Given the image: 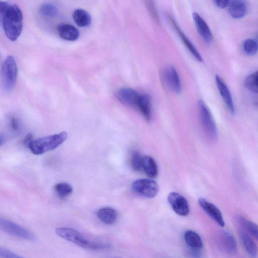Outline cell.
<instances>
[{"mask_svg":"<svg viewBox=\"0 0 258 258\" xmlns=\"http://www.w3.org/2000/svg\"><path fill=\"white\" fill-rule=\"evenodd\" d=\"M1 23L7 38L16 40L23 29V16L20 7L16 4L0 1Z\"/></svg>","mask_w":258,"mask_h":258,"instance_id":"cell-1","label":"cell"},{"mask_svg":"<svg viewBox=\"0 0 258 258\" xmlns=\"http://www.w3.org/2000/svg\"><path fill=\"white\" fill-rule=\"evenodd\" d=\"M55 232L64 240L86 249L103 250L109 249L111 247L108 243L88 240L79 231L73 228L58 227L56 229Z\"/></svg>","mask_w":258,"mask_h":258,"instance_id":"cell-2","label":"cell"},{"mask_svg":"<svg viewBox=\"0 0 258 258\" xmlns=\"http://www.w3.org/2000/svg\"><path fill=\"white\" fill-rule=\"evenodd\" d=\"M67 138L66 132L33 140L28 145L31 152L35 155H41L53 150L61 145Z\"/></svg>","mask_w":258,"mask_h":258,"instance_id":"cell-3","label":"cell"},{"mask_svg":"<svg viewBox=\"0 0 258 258\" xmlns=\"http://www.w3.org/2000/svg\"><path fill=\"white\" fill-rule=\"evenodd\" d=\"M2 80L4 89L11 91L15 87L17 75L18 68L13 56H8L2 66Z\"/></svg>","mask_w":258,"mask_h":258,"instance_id":"cell-4","label":"cell"},{"mask_svg":"<svg viewBox=\"0 0 258 258\" xmlns=\"http://www.w3.org/2000/svg\"><path fill=\"white\" fill-rule=\"evenodd\" d=\"M0 229L11 236L29 241H34L35 236L22 226L5 218H0Z\"/></svg>","mask_w":258,"mask_h":258,"instance_id":"cell-5","label":"cell"},{"mask_svg":"<svg viewBox=\"0 0 258 258\" xmlns=\"http://www.w3.org/2000/svg\"><path fill=\"white\" fill-rule=\"evenodd\" d=\"M198 107L202 125L210 138L213 140L217 138V130L212 114L202 100L198 102Z\"/></svg>","mask_w":258,"mask_h":258,"instance_id":"cell-6","label":"cell"},{"mask_svg":"<svg viewBox=\"0 0 258 258\" xmlns=\"http://www.w3.org/2000/svg\"><path fill=\"white\" fill-rule=\"evenodd\" d=\"M132 188L135 192L147 198H153L158 192L159 186L152 179H141L132 184Z\"/></svg>","mask_w":258,"mask_h":258,"instance_id":"cell-7","label":"cell"},{"mask_svg":"<svg viewBox=\"0 0 258 258\" xmlns=\"http://www.w3.org/2000/svg\"><path fill=\"white\" fill-rule=\"evenodd\" d=\"M162 81L167 87L173 92L179 93L181 91V84L178 74L172 66L165 67L161 72Z\"/></svg>","mask_w":258,"mask_h":258,"instance_id":"cell-8","label":"cell"},{"mask_svg":"<svg viewBox=\"0 0 258 258\" xmlns=\"http://www.w3.org/2000/svg\"><path fill=\"white\" fill-rule=\"evenodd\" d=\"M168 201L177 214L185 216L189 214L190 210L188 202L182 195L176 192H171L168 196Z\"/></svg>","mask_w":258,"mask_h":258,"instance_id":"cell-9","label":"cell"},{"mask_svg":"<svg viewBox=\"0 0 258 258\" xmlns=\"http://www.w3.org/2000/svg\"><path fill=\"white\" fill-rule=\"evenodd\" d=\"M217 242L220 249L225 253L233 255L237 252V243L233 236L230 233L220 231L217 236Z\"/></svg>","mask_w":258,"mask_h":258,"instance_id":"cell-10","label":"cell"},{"mask_svg":"<svg viewBox=\"0 0 258 258\" xmlns=\"http://www.w3.org/2000/svg\"><path fill=\"white\" fill-rule=\"evenodd\" d=\"M198 203L202 209L220 226L223 227L225 225L222 214L220 210L213 203L206 199L201 198Z\"/></svg>","mask_w":258,"mask_h":258,"instance_id":"cell-11","label":"cell"},{"mask_svg":"<svg viewBox=\"0 0 258 258\" xmlns=\"http://www.w3.org/2000/svg\"><path fill=\"white\" fill-rule=\"evenodd\" d=\"M215 82L219 93L231 114L235 113V108L230 91L222 78L216 75Z\"/></svg>","mask_w":258,"mask_h":258,"instance_id":"cell-12","label":"cell"},{"mask_svg":"<svg viewBox=\"0 0 258 258\" xmlns=\"http://www.w3.org/2000/svg\"><path fill=\"white\" fill-rule=\"evenodd\" d=\"M140 94L135 90L130 88H122L119 89L116 93L118 100L122 104L136 107Z\"/></svg>","mask_w":258,"mask_h":258,"instance_id":"cell-13","label":"cell"},{"mask_svg":"<svg viewBox=\"0 0 258 258\" xmlns=\"http://www.w3.org/2000/svg\"><path fill=\"white\" fill-rule=\"evenodd\" d=\"M166 17L167 18H168V21H169L170 23L172 26V27L174 28V29L176 31V33L180 38L181 41L184 44V45L188 49L189 52L192 54L193 56L198 61H202V58L201 54L199 53V51L195 47L192 43L186 36V35L183 32V31L179 27L175 20L170 15H167Z\"/></svg>","mask_w":258,"mask_h":258,"instance_id":"cell-14","label":"cell"},{"mask_svg":"<svg viewBox=\"0 0 258 258\" xmlns=\"http://www.w3.org/2000/svg\"><path fill=\"white\" fill-rule=\"evenodd\" d=\"M194 21L197 30L207 44H210L213 39V36L210 28L204 20L197 13L193 14Z\"/></svg>","mask_w":258,"mask_h":258,"instance_id":"cell-15","label":"cell"},{"mask_svg":"<svg viewBox=\"0 0 258 258\" xmlns=\"http://www.w3.org/2000/svg\"><path fill=\"white\" fill-rule=\"evenodd\" d=\"M57 31L60 37L67 41H75L79 37V31L73 25L62 23L57 27Z\"/></svg>","mask_w":258,"mask_h":258,"instance_id":"cell-16","label":"cell"},{"mask_svg":"<svg viewBox=\"0 0 258 258\" xmlns=\"http://www.w3.org/2000/svg\"><path fill=\"white\" fill-rule=\"evenodd\" d=\"M247 10L246 2L242 0L230 1L228 5V12L234 18L239 19L243 17Z\"/></svg>","mask_w":258,"mask_h":258,"instance_id":"cell-17","label":"cell"},{"mask_svg":"<svg viewBox=\"0 0 258 258\" xmlns=\"http://www.w3.org/2000/svg\"><path fill=\"white\" fill-rule=\"evenodd\" d=\"M98 218L103 223L111 225L115 222L118 217L117 211L111 207H103L96 212Z\"/></svg>","mask_w":258,"mask_h":258,"instance_id":"cell-18","label":"cell"},{"mask_svg":"<svg viewBox=\"0 0 258 258\" xmlns=\"http://www.w3.org/2000/svg\"><path fill=\"white\" fill-rule=\"evenodd\" d=\"M144 118L149 121L151 117V99L146 94H140L137 107Z\"/></svg>","mask_w":258,"mask_h":258,"instance_id":"cell-19","label":"cell"},{"mask_svg":"<svg viewBox=\"0 0 258 258\" xmlns=\"http://www.w3.org/2000/svg\"><path fill=\"white\" fill-rule=\"evenodd\" d=\"M75 23L79 27H84L90 25L91 23V17L89 13L83 9L75 10L72 14Z\"/></svg>","mask_w":258,"mask_h":258,"instance_id":"cell-20","label":"cell"},{"mask_svg":"<svg viewBox=\"0 0 258 258\" xmlns=\"http://www.w3.org/2000/svg\"><path fill=\"white\" fill-rule=\"evenodd\" d=\"M184 240L189 248L201 249L203 242L200 236L192 230H187L184 233Z\"/></svg>","mask_w":258,"mask_h":258,"instance_id":"cell-21","label":"cell"},{"mask_svg":"<svg viewBox=\"0 0 258 258\" xmlns=\"http://www.w3.org/2000/svg\"><path fill=\"white\" fill-rule=\"evenodd\" d=\"M240 238L248 254L252 257H256L257 255L258 249L253 239L244 232H241L240 234Z\"/></svg>","mask_w":258,"mask_h":258,"instance_id":"cell-22","label":"cell"},{"mask_svg":"<svg viewBox=\"0 0 258 258\" xmlns=\"http://www.w3.org/2000/svg\"><path fill=\"white\" fill-rule=\"evenodd\" d=\"M142 168L150 178H154L158 174V168L154 159L150 156L143 157Z\"/></svg>","mask_w":258,"mask_h":258,"instance_id":"cell-23","label":"cell"},{"mask_svg":"<svg viewBox=\"0 0 258 258\" xmlns=\"http://www.w3.org/2000/svg\"><path fill=\"white\" fill-rule=\"evenodd\" d=\"M238 223L249 233L258 239V225L245 218L242 216L238 215L236 217Z\"/></svg>","mask_w":258,"mask_h":258,"instance_id":"cell-24","label":"cell"},{"mask_svg":"<svg viewBox=\"0 0 258 258\" xmlns=\"http://www.w3.org/2000/svg\"><path fill=\"white\" fill-rule=\"evenodd\" d=\"M39 12L44 17L52 18L57 15L58 10L54 4L50 3H46L40 6Z\"/></svg>","mask_w":258,"mask_h":258,"instance_id":"cell-25","label":"cell"},{"mask_svg":"<svg viewBox=\"0 0 258 258\" xmlns=\"http://www.w3.org/2000/svg\"><path fill=\"white\" fill-rule=\"evenodd\" d=\"M244 85L249 91L258 94V71L250 74L246 78Z\"/></svg>","mask_w":258,"mask_h":258,"instance_id":"cell-26","label":"cell"},{"mask_svg":"<svg viewBox=\"0 0 258 258\" xmlns=\"http://www.w3.org/2000/svg\"><path fill=\"white\" fill-rule=\"evenodd\" d=\"M243 49L248 55H254L258 51V42L253 39H247L244 42Z\"/></svg>","mask_w":258,"mask_h":258,"instance_id":"cell-27","label":"cell"},{"mask_svg":"<svg viewBox=\"0 0 258 258\" xmlns=\"http://www.w3.org/2000/svg\"><path fill=\"white\" fill-rule=\"evenodd\" d=\"M55 191L62 198L70 195L73 191L72 186L67 183H59L54 186Z\"/></svg>","mask_w":258,"mask_h":258,"instance_id":"cell-28","label":"cell"},{"mask_svg":"<svg viewBox=\"0 0 258 258\" xmlns=\"http://www.w3.org/2000/svg\"><path fill=\"white\" fill-rule=\"evenodd\" d=\"M143 157L137 152L133 153L131 158V165L132 168L136 171H139L142 168Z\"/></svg>","mask_w":258,"mask_h":258,"instance_id":"cell-29","label":"cell"},{"mask_svg":"<svg viewBox=\"0 0 258 258\" xmlns=\"http://www.w3.org/2000/svg\"><path fill=\"white\" fill-rule=\"evenodd\" d=\"M1 258H25L3 247H0Z\"/></svg>","mask_w":258,"mask_h":258,"instance_id":"cell-30","label":"cell"},{"mask_svg":"<svg viewBox=\"0 0 258 258\" xmlns=\"http://www.w3.org/2000/svg\"><path fill=\"white\" fill-rule=\"evenodd\" d=\"M146 4L152 16L156 20L158 21V17L157 12L156 11V9L155 8L153 2L152 1H147Z\"/></svg>","mask_w":258,"mask_h":258,"instance_id":"cell-31","label":"cell"},{"mask_svg":"<svg viewBox=\"0 0 258 258\" xmlns=\"http://www.w3.org/2000/svg\"><path fill=\"white\" fill-rule=\"evenodd\" d=\"M189 255L192 258H201L202 255L201 249L191 248H189Z\"/></svg>","mask_w":258,"mask_h":258,"instance_id":"cell-32","label":"cell"},{"mask_svg":"<svg viewBox=\"0 0 258 258\" xmlns=\"http://www.w3.org/2000/svg\"><path fill=\"white\" fill-rule=\"evenodd\" d=\"M229 1H219V0H216L214 1V2L215 4V5L219 8H224L227 6H228V5L229 4Z\"/></svg>","mask_w":258,"mask_h":258,"instance_id":"cell-33","label":"cell"},{"mask_svg":"<svg viewBox=\"0 0 258 258\" xmlns=\"http://www.w3.org/2000/svg\"><path fill=\"white\" fill-rule=\"evenodd\" d=\"M10 126L13 130L17 131L19 128L18 120L15 118H12L10 121Z\"/></svg>","mask_w":258,"mask_h":258,"instance_id":"cell-34","label":"cell"},{"mask_svg":"<svg viewBox=\"0 0 258 258\" xmlns=\"http://www.w3.org/2000/svg\"><path fill=\"white\" fill-rule=\"evenodd\" d=\"M32 138L33 136L31 134H27L24 140V144L28 146L29 144L33 140Z\"/></svg>","mask_w":258,"mask_h":258,"instance_id":"cell-35","label":"cell"}]
</instances>
